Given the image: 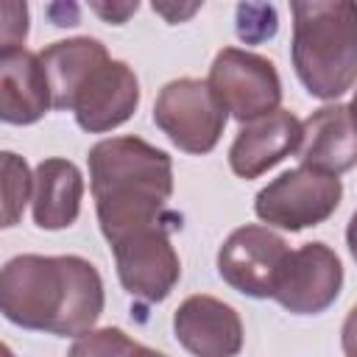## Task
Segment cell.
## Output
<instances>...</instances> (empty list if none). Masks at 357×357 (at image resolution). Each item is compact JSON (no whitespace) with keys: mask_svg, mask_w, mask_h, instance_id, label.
<instances>
[{"mask_svg":"<svg viewBox=\"0 0 357 357\" xmlns=\"http://www.w3.org/2000/svg\"><path fill=\"white\" fill-rule=\"evenodd\" d=\"M53 109L73 112L89 134H106L123 126L139 106V81L126 61L109 56L92 36H73L39 50Z\"/></svg>","mask_w":357,"mask_h":357,"instance_id":"obj_3","label":"cell"},{"mask_svg":"<svg viewBox=\"0 0 357 357\" xmlns=\"http://www.w3.org/2000/svg\"><path fill=\"white\" fill-rule=\"evenodd\" d=\"M290 61L301 86L318 100H335L357 81V3L293 0Z\"/></svg>","mask_w":357,"mask_h":357,"instance_id":"obj_4","label":"cell"},{"mask_svg":"<svg viewBox=\"0 0 357 357\" xmlns=\"http://www.w3.org/2000/svg\"><path fill=\"white\" fill-rule=\"evenodd\" d=\"M298 162L304 167L340 176L357 165V126L349 114V106L329 103L312 112L301 123Z\"/></svg>","mask_w":357,"mask_h":357,"instance_id":"obj_14","label":"cell"},{"mask_svg":"<svg viewBox=\"0 0 357 357\" xmlns=\"http://www.w3.org/2000/svg\"><path fill=\"white\" fill-rule=\"evenodd\" d=\"M33 198V176L22 156L3 153V226H14L22 218L25 204Z\"/></svg>","mask_w":357,"mask_h":357,"instance_id":"obj_17","label":"cell"},{"mask_svg":"<svg viewBox=\"0 0 357 357\" xmlns=\"http://www.w3.org/2000/svg\"><path fill=\"white\" fill-rule=\"evenodd\" d=\"M3 47L0 50H17L22 47L28 36V6L25 3H3Z\"/></svg>","mask_w":357,"mask_h":357,"instance_id":"obj_19","label":"cell"},{"mask_svg":"<svg viewBox=\"0 0 357 357\" xmlns=\"http://www.w3.org/2000/svg\"><path fill=\"white\" fill-rule=\"evenodd\" d=\"M173 332L192 357H237L243 349L237 310L206 293L190 296L176 307Z\"/></svg>","mask_w":357,"mask_h":357,"instance_id":"obj_11","label":"cell"},{"mask_svg":"<svg viewBox=\"0 0 357 357\" xmlns=\"http://www.w3.org/2000/svg\"><path fill=\"white\" fill-rule=\"evenodd\" d=\"M349 114H351V120H354V126H357V92H354V98H351V103H349Z\"/></svg>","mask_w":357,"mask_h":357,"instance_id":"obj_23","label":"cell"},{"mask_svg":"<svg viewBox=\"0 0 357 357\" xmlns=\"http://www.w3.org/2000/svg\"><path fill=\"white\" fill-rule=\"evenodd\" d=\"M340 287L343 265L335 248L326 243H304L287 254L271 298L293 315H318L337 301Z\"/></svg>","mask_w":357,"mask_h":357,"instance_id":"obj_10","label":"cell"},{"mask_svg":"<svg viewBox=\"0 0 357 357\" xmlns=\"http://www.w3.org/2000/svg\"><path fill=\"white\" fill-rule=\"evenodd\" d=\"M229 112L201 78L167 81L153 100L156 128L184 153H209L226 128Z\"/></svg>","mask_w":357,"mask_h":357,"instance_id":"obj_6","label":"cell"},{"mask_svg":"<svg viewBox=\"0 0 357 357\" xmlns=\"http://www.w3.org/2000/svg\"><path fill=\"white\" fill-rule=\"evenodd\" d=\"M340 346L346 357H357V304L349 310L343 329H340Z\"/></svg>","mask_w":357,"mask_h":357,"instance_id":"obj_20","label":"cell"},{"mask_svg":"<svg viewBox=\"0 0 357 357\" xmlns=\"http://www.w3.org/2000/svg\"><path fill=\"white\" fill-rule=\"evenodd\" d=\"M234 31L245 45H259L273 39L279 31V17L271 3H240L234 11Z\"/></svg>","mask_w":357,"mask_h":357,"instance_id":"obj_18","label":"cell"},{"mask_svg":"<svg viewBox=\"0 0 357 357\" xmlns=\"http://www.w3.org/2000/svg\"><path fill=\"white\" fill-rule=\"evenodd\" d=\"M206 84L223 109L243 126L282 109V78L276 64L243 47H223L212 59Z\"/></svg>","mask_w":357,"mask_h":357,"instance_id":"obj_7","label":"cell"},{"mask_svg":"<svg viewBox=\"0 0 357 357\" xmlns=\"http://www.w3.org/2000/svg\"><path fill=\"white\" fill-rule=\"evenodd\" d=\"M343 198V184L337 176L312 170V167H293L271 178L254 198V215L276 229L301 231L329 220Z\"/></svg>","mask_w":357,"mask_h":357,"instance_id":"obj_5","label":"cell"},{"mask_svg":"<svg viewBox=\"0 0 357 357\" xmlns=\"http://www.w3.org/2000/svg\"><path fill=\"white\" fill-rule=\"evenodd\" d=\"M89 190L98 226L109 245L148 226H173L167 201L173 195V159L139 137H109L89 148Z\"/></svg>","mask_w":357,"mask_h":357,"instance_id":"obj_2","label":"cell"},{"mask_svg":"<svg viewBox=\"0 0 357 357\" xmlns=\"http://www.w3.org/2000/svg\"><path fill=\"white\" fill-rule=\"evenodd\" d=\"M103 304V279L84 257L20 254L3 265L0 310L14 326L81 337L92 332Z\"/></svg>","mask_w":357,"mask_h":357,"instance_id":"obj_1","label":"cell"},{"mask_svg":"<svg viewBox=\"0 0 357 357\" xmlns=\"http://www.w3.org/2000/svg\"><path fill=\"white\" fill-rule=\"evenodd\" d=\"M67 357H167V354L131 340L117 326H103L75 337Z\"/></svg>","mask_w":357,"mask_h":357,"instance_id":"obj_16","label":"cell"},{"mask_svg":"<svg viewBox=\"0 0 357 357\" xmlns=\"http://www.w3.org/2000/svg\"><path fill=\"white\" fill-rule=\"evenodd\" d=\"M346 245H349V254H351L354 262H357V212L349 218V226H346Z\"/></svg>","mask_w":357,"mask_h":357,"instance_id":"obj_22","label":"cell"},{"mask_svg":"<svg viewBox=\"0 0 357 357\" xmlns=\"http://www.w3.org/2000/svg\"><path fill=\"white\" fill-rule=\"evenodd\" d=\"M81 198H84V176L75 162L50 156L36 165L31 212L39 229L56 231L73 226L81 212Z\"/></svg>","mask_w":357,"mask_h":357,"instance_id":"obj_15","label":"cell"},{"mask_svg":"<svg viewBox=\"0 0 357 357\" xmlns=\"http://www.w3.org/2000/svg\"><path fill=\"white\" fill-rule=\"evenodd\" d=\"M287 254L290 248L284 237L271 226L245 223L223 240L218 251V273L231 290L243 296L271 298Z\"/></svg>","mask_w":357,"mask_h":357,"instance_id":"obj_9","label":"cell"},{"mask_svg":"<svg viewBox=\"0 0 357 357\" xmlns=\"http://www.w3.org/2000/svg\"><path fill=\"white\" fill-rule=\"evenodd\" d=\"M53 109L50 81L39 53L25 47L0 50V120L31 126Z\"/></svg>","mask_w":357,"mask_h":357,"instance_id":"obj_13","label":"cell"},{"mask_svg":"<svg viewBox=\"0 0 357 357\" xmlns=\"http://www.w3.org/2000/svg\"><path fill=\"white\" fill-rule=\"evenodd\" d=\"M173 226H148L112 245L123 290L139 301L159 304L181 279V259L170 243Z\"/></svg>","mask_w":357,"mask_h":357,"instance_id":"obj_8","label":"cell"},{"mask_svg":"<svg viewBox=\"0 0 357 357\" xmlns=\"http://www.w3.org/2000/svg\"><path fill=\"white\" fill-rule=\"evenodd\" d=\"M139 8V3L134 0V3H123V6H103V3H92V11L95 14H100L103 20H109V22H114V25H123L126 20H128V14H134Z\"/></svg>","mask_w":357,"mask_h":357,"instance_id":"obj_21","label":"cell"},{"mask_svg":"<svg viewBox=\"0 0 357 357\" xmlns=\"http://www.w3.org/2000/svg\"><path fill=\"white\" fill-rule=\"evenodd\" d=\"M298 145L301 120L287 109H276L273 114L240 126L229 148V167L240 178H259L290 153H298Z\"/></svg>","mask_w":357,"mask_h":357,"instance_id":"obj_12","label":"cell"}]
</instances>
